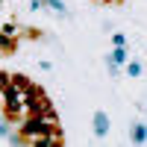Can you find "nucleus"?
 <instances>
[{
    "label": "nucleus",
    "instance_id": "9b49d317",
    "mask_svg": "<svg viewBox=\"0 0 147 147\" xmlns=\"http://www.w3.org/2000/svg\"><path fill=\"white\" fill-rule=\"evenodd\" d=\"M9 132H12V129H9V124H6V121H3V115H0V138H6Z\"/></svg>",
    "mask_w": 147,
    "mask_h": 147
},
{
    "label": "nucleus",
    "instance_id": "0eeeda50",
    "mask_svg": "<svg viewBox=\"0 0 147 147\" xmlns=\"http://www.w3.org/2000/svg\"><path fill=\"white\" fill-rule=\"evenodd\" d=\"M6 141H9V144H15V147L27 144V138H24V132H9V136H6Z\"/></svg>",
    "mask_w": 147,
    "mask_h": 147
},
{
    "label": "nucleus",
    "instance_id": "6e6552de",
    "mask_svg": "<svg viewBox=\"0 0 147 147\" xmlns=\"http://www.w3.org/2000/svg\"><path fill=\"white\" fill-rule=\"evenodd\" d=\"M106 71H109V77H118V74H121V65H115L112 59L106 56Z\"/></svg>",
    "mask_w": 147,
    "mask_h": 147
},
{
    "label": "nucleus",
    "instance_id": "f257e3e1",
    "mask_svg": "<svg viewBox=\"0 0 147 147\" xmlns=\"http://www.w3.org/2000/svg\"><path fill=\"white\" fill-rule=\"evenodd\" d=\"M94 136L97 138H106L109 136V115L106 112H97L94 115Z\"/></svg>",
    "mask_w": 147,
    "mask_h": 147
},
{
    "label": "nucleus",
    "instance_id": "ddd939ff",
    "mask_svg": "<svg viewBox=\"0 0 147 147\" xmlns=\"http://www.w3.org/2000/svg\"><path fill=\"white\" fill-rule=\"evenodd\" d=\"M6 85H9V77H6V74H0V94H3Z\"/></svg>",
    "mask_w": 147,
    "mask_h": 147
},
{
    "label": "nucleus",
    "instance_id": "7ed1b4c3",
    "mask_svg": "<svg viewBox=\"0 0 147 147\" xmlns=\"http://www.w3.org/2000/svg\"><path fill=\"white\" fill-rule=\"evenodd\" d=\"M109 59H112L115 65H121V68H124V65L129 62V53H127V47H115V50L109 53Z\"/></svg>",
    "mask_w": 147,
    "mask_h": 147
},
{
    "label": "nucleus",
    "instance_id": "f8f14e48",
    "mask_svg": "<svg viewBox=\"0 0 147 147\" xmlns=\"http://www.w3.org/2000/svg\"><path fill=\"white\" fill-rule=\"evenodd\" d=\"M12 82H15V85H21V88H27V85H30V80H27V77H21V74H18V77L12 80Z\"/></svg>",
    "mask_w": 147,
    "mask_h": 147
},
{
    "label": "nucleus",
    "instance_id": "1a4fd4ad",
    "mask_svg": "<svg viewBox=\"0 0 147 147\" xmlns=\"http://www.w3.org/2000/svg\"><path fill=\"white\" fill-rule=\"evenodd\" d=\"M112 44H115V47H127V35H124V32H115V35H112Z\"/></svg>",
    "mask_w": 147,
    "mask_h": 147
},
{
    "label": "nucleus",
    "instance_id": "f03ea898",
    "mask_svg": "<svg viewBox=\"0 0 147 147\" xmlns=\"http://www.w3.org/2000/svg\"><path fill=\"white\" fill-rule=\"evenodd\" d=\"M132 144H147V124L144 121L132 124Z\"/></svg>",
    "mask_w": 147,
    "mask_h": 147
},
{
    "label": "nucleus",
    "instance_id": "9d476101",
    "mask_svg": "<svg viewBox=\"0 0 147 147\" xmlns=\"http://www.w3.org/2000/svg\"><path fill=\"white\" fill-rule=\"evenodd\" d=\"M0 32H6V35H15V32H18V27L9 21V24H3V27H0Z\"/></svg>",
    "mask_w": 147,
    "mask_h": 147
},
{
    "label": "nucleus",
    "instance_id": "423d86ee",
    "mask_svg": "<svg viewBox=\"0 0 147 147\" xmlns=\"http://www.w3.org/2000/svg\"><path fill=\"white\" fill-rule=\"evenodd\" d=\"M124 74H127V77H141V62H127Z\"/></svg>",
    "mask_w": 147,
    "mask_h": 147
},
{
    "label": "nucleus",
    "instance_id": "4468645a",
    "mask_svg": "<svg viewBox=\"0 0 147 147\" xmlns=\"http://www.w3.org/2000/svg\"><path fill=\"white\" fill-rule=\"evenodd\" d=\"M41 6H44V3H41V0H30V9H32V12H38Z\"/></svg>",
    "mask_w": 147,
    "mask_h": 147
},
{
    "label": "nucleus",
    "instance_id": "2eb2a0df",
    "mask_svg": "<svg viewBox=\"0 0 147 147\" xmlns=\"http://www.w3.org/2000/svg\"><path fill=\"white\" fill-rule=\"evenodd\" d=\"M0 3H3V0H0Z\"/></svg>",
    "mask_w": 147,
    "mask_h": 147
},
{
    "label": "nucleus",
    "instance_id": "20e7f679",
    "mask_svg": "<svg viewBox=\"0 0 147 147\" xmlns=\"http://www.w3.org/2000/svg\"><path fill=\"white\" fill-rule=\"evenodd\" d=\"M12 50H15V41H12V35L0 32V53H12Z\"/></svg>",
    "mask_w": 147,
    "mask_h": 147
},
{
    "label": "nucleus",
    "instance_id": "39448f33",
    "mask_svg": "<svg viewBox=\"0 0 147 147\" xmlns=\"http://www.w3.org/2000/svg\"><path fill=\"white\" fill-rule=\"evenodd\" d=\"M41 3H44L47 9H53V12H59V15H68V6L62 3V0H41Z\"/></svg>",
    "mask_w": 147,
    "mask_h": 147
}]
</instances>
